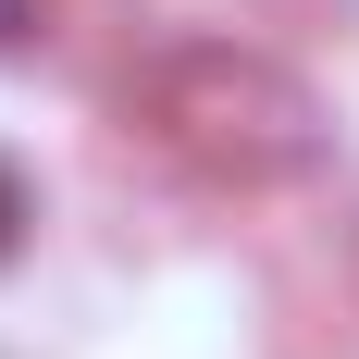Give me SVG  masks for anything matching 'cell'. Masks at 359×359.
Wrapping results in <instances>:
<instances>
[{
    "mask_svg": "<svg viewBox=\"0 0 359 359\" xmlns=\"http://www.w3.org/2000/svg\"><path fill=\"white\" fill-rule=\"evenodd\" d=\"M25 223H37V198H25V174H13V161H0V260L25 248Z\"/></svg>",
    "mask_w": 359,
    "mask_h": 359,
    "instance_id": "6da1fadb",
    "label": "cell"
}]
</instances>
